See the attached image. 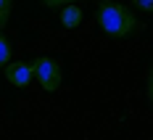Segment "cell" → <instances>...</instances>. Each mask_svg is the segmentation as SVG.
I'll return each mask as SVG.
<instances>
[{
	"instance_id": "3957f363",
	"label": "cell",
	"mask_w": 153,
	"mask_h": 140,
	"mask_svg": "<svg viewBox=\"0 0 153 140\" xmlns=\"http://www.w3.org/2000/svg\"><path fill=\"white\" fill-rule=\"evenodd\" d=\"M5 79L13 87H27L32 79H34V66L32 63H24V61L5 63Z\"/></svg>"
},
{
	"instance_id": "6da1fadb",
	"label": "cell",
	"mask_w": 153,
	"mask_h": 140,
	"mask_svg": "<svg viewBox=\"0 0 153 140\" xmlns=\"http://www.w3.org/2000/svg\"><path fill=\"white\" fill-rule=\"evenodd\" d=\"M98 27L111 37H129L135 32V27H137V19L122 3L100 0V5H98Z\"/></svg>"
},
{
	"instance_id": "277c9868",
	"label": "cell",
	"mask_w": 153,
	"mask_h": 140,
	"mask_svg": "<svg viewBox=\"0 0 153 140\" xmlns=\"http://www.w3.org/2000/svg\"><path fill=\"white\" fill-rule=\"evenodd\" d=\"M82 8L79 5H74V3H69V5H63L61 11V24L63 29H74V27H79V21H82Z\"/></svg>"
},
{
	"instance_id": "7a4b0ae2",
	"label": "cell",
	"mask_w": 153,
	"mask_h": 140,
	"mask_svg": "<svg viewBox=\"0 0 153 140\" xmlns=\"http://www.w3.org/2000/svg\"><path fill=\"white\" fill-rule=\"evenodd\" d=\"M32 66H34V79L42 85V90H48V93L58 90V85H61V79H63V71H61V66H58V61L42 56V58H34Z\"/></svg>"
},
{
	"instance_id": "5b68a950",
	"label": "cell",
	"mask_w": 153,
	"mask_h": 140,
	"mask_svg": "<svg viewBox=\"0 0 153 140\" xmlns=\"http://www.w3.org/2000/svg\"><path fill=\"white\" fill-rule=\"evenodd\" d=\"M5 63H11V45H8L5 34L0 32V66H5Z\"/></svg>"
},
{
	"instance_id": "ba28073f",
	"label": "cell",
	"mask_w": 153,
	"mask_h": 140,
	"mask_svg": "<svg viewBox=\"0 0 153 140\" xmlns=\"http://www.w3.org/2000/svg\"><path fill=\"white\" fill-rule=\"evenodd\" d=\"M48 8H58V5H69V3H76V0H42Z\"/></svg>"
},
{
	"instance_id": "9c48e42d",
	"label": "cell",
	"mask_w": 153,
	"mask_h": 140,
	"mask_svg": "<svg viewBox=\"0 0 153 140\" xmlns=\"http://www.w3.org/2000/svg\"><path fill=\"white\" fill-rule=\"evenodd\" d=\"M145 87H148V98H151V103H153V71H148V82H145Z\"/></svg>"
},
{
	"instance_id": "8992f818",
	"label": "cell",
	"mask_w": 153,
	"mask_h": 140,
	"mask_svg": "<svg viewBox=\"0 0 153 140\" xmlns=\"http://www.w3.org/2000/svg\"><path fill=\"white\" fill-rule=\"evenodd\" d=\"M8 16H11V0H0V29L8 24Z\"/></svg>"
},
{
	"instance_id": "52a82bcc",
	"label": "cell",
	"mask_w": 153,
	"mask_h": 140,
	"mask_svg": "<svg viewBox=\"0 0 153 140\" xmlns=\"http://www.w3.org/2000/svg\"><path fill=\"white\" fill-rule=\"evenodd\" d=\"M132 5L137 11H145V13H153V0H132Z\"/></svg>"
}]
</instances>
